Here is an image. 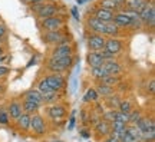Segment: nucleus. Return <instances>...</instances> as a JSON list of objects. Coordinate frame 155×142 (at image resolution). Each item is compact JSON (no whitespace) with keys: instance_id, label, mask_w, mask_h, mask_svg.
Instances as JSON below:
<instances>
[{"instance_id":"1","label":"nucleus","mask_w":155,"mask_h":142,"mask_svg":"<svg viewBox=\"0 0 155 142\" xmlns=\"http://www.w3.org/2000/svg\"><path fill=\"white\" fill-rule=\"evenodd\" d=\"M29 9L33 12L36 17L39 20H45L48 17H53L58 16L59 12H61V7L55 3H49V2H45V3H39V5H30Z\"/></svg>"},{"instance_id":"2","label":"nucleus","mask_w":155,"mask_h":142,"mask_svg":"<svg viewBox=\"0 0 155 142\" xmlns=\"http://www.w3.org/2000/svg\"><path fill=\"white\" fill-rule=\"evenodd\" d=\"M42 42L46 43V45H52V46L72 43L71 38L63 32V29H61V30H55V32H43L42 33Z\"/></svg>"},{"instance_id":"3","label":"nucleus","mask_w":155,"mask_h":142,"mask_svg":"<svg viewBox=\"0 0 155 142\" xmlns=\"http://www.w3.org/2000/svg\"><path fill=\"white\" fill-rule=\"evenodd\" d=\"M30 131L33 132L36 137H45L49 132L48 121L45 119V116H42L39 112L30 116Z\"/></svg>"},{"instance_id":"4","label":"nucleus","mask_w":155,"mask_h":142,"mask_svg":"<svg viewBox=\"0 0 155 142\" xmlns=\"http://www.w3.org/2000/svg\"><path fill=\"white\" fill-rule=\"evenodd\" d=\"M65 25H66V20H65V17L62 16H53V17H48V19H45V20H40L39 23V26L40 29L43 30V32H55V30H61V29L65 28Z\"/></svg>"},{"instance_id":"5","label":"nucleus","mask_w":155,"mask_h":142,"mask_svg":"<svg viewBox=\"0 0 155 142\" xmlns=\"http://www.w3.org/2000/svg\"><path fill=\"white\" fill-rule=\"evenodd\" d=\"M139 20L142 23V26L145 28L152 29L155 25V6H154V0H151L150 3L147 5L144 10L139 13Z\"/></svg>"},{"instance_id":"6","label":"nucleus","mask_w":155,"mask_h":142,"mask_svg":"<svg viewBox=\"0 0 155 142\" xmlns=\"http://www.w3.org/2000/svg\"><path fill=\"white\" fill-rule=\"evenodd\" d=\"M45 79H46V82L49 85L50 91H53V92L59 93L66 88V78L63 76V75H59V73H49V75L45 76Z\"/></svg>"},{"instance_id":"7","label":"nucleus","mask_w":155,"mask_h":142,"mask_svg":"<svg viewBox=\"0 0 155 142\" xmlns=\"http://www.w3.org/2000/svg\"><path fill=\"white\" fill-rule=\"evenodd\" d=\"M46 115H48V118L50 121H62L66 118L68 115V108L65 105L62 104H53V105H49V106H46Z\"/></svg>"},{"instance_id":"8","label":"nucleus","mask_w":155,"mask_h":142,"mask_svg":"<svg viewBox=\"0 0 155 142\" xmlns=\"http://www.w3.org/2000/svg\"><path fill=\"white\" fill-rule=\"evenodd\" d=\"M105 42L106 38L102 35H96V33H88L86 35V45L91 52H99V50L105 49Z\"/></svg>"},{"instance_id":"9","label":"nucleus","mask_w":155,"mask_h":142,"mask_svg":"<svg viewBox=\"0 0 155 142\" xmlns=\"http://www.w3.org/2000/svg\"><path fill=\"white\" fill-rule=\"evenodd\" d=\"M112 22L115 23L119 29H122V30L132 29V17H131V15H128L127 12H124V10L115 12Z\"/></svg>"},{"instance_id":"10","label":"nucleus","mask_w":155,"mask_h":142,"mask_svg":"<svg viewBox=\"0 0 155 142\" xmlns=\"http://www.w3.org/2000/svg\"><path fill=\"white\" fill-rule=\"evenodd\" d=\"M124 48H125V43H124L122 38H106L105 49L114 56L118 58L124 52Z\"/></svg>"},{"instance_id":"11","label":"nucleus","mask_w":155,"mask_h":142,"mask_svg":"<svg viewBox=\"0 0 155 142\" xmlns=\"http://www.w3.org/2000/svg\"><path fill=\"white\" fill-rule=\"evenodd\" d=\"M73 49L72 43L68 45H58V46H53L52 50H50V56L52 59H62V58H68V56H73Z\"/></svg>"},{"instance_id":"12","label":"nucleus","mask_w":155,"mask_h":142,"mask_svg":"<svg viewBox=\"0 0 155 142\" xmlns=\"http://www.w3.org/2000/svg\"><path fill=\"white\" fill-rule=\"evenodd\" d=\"M105 26H106V23L99 22L95 17L89 16L85 19V29L88 30V33H96V35L105 36Z\"/></svg>"},{"instance_id":"13","label":"nucleus","mask_w":155,"mask_h":142,"mask_svg":"<svg viewBox=\"0 0 155 142\" xmlns=\"http://www.w3.org/2000/svg\"><path fill=\"white\" fill-rule=\"evenodd\" d=\"M6 112H7V115H9V118H10V121H16L20 115L23 114V108H22V101L20 99H12L10 102L7 104V106H6Z\"/></svg>"},{"instance_id":"14","label":"nucleus","mask_w":155,"mask_h":142,"mask_svg":"<svg viewBox=\"0 0 155 142\" xmlns=\"http://www.w3.org/2000/svg\"><path fill=\"white\" fill-rule=\"evenodd\" d=\"M94 134H95V138H96L98 141L104 139L105 137L111 135V124H108V122L104 119H99L94 126Z\"/></svg>"},{"instance_id":"15","label":"nucleus","mask_w":155,"mask_h":142,"mask_svg":"<svg viewBox=\"0 0 155 142\" xmlns=\"http://www.w3.org/2000/svg\"><path fill=\"white\" fill-rule=\"evenodd\" d=\"M150 2L151 0H125V7H124L122 10L134 12V13L139 15V13L147 7V5H148Z\"/></svg>"},{"instance_id":"16","label":"nucleus","mask_w":155,"mask_h":142,"mask_svg":"<svg viewBox=\"0 0 155 142\" xmlns=\"http://www.w3.org/2000/svg\"><path fill=\"white\" fill-rule=\"evenodd\" d=\"M102 66H104V69L106 71L108 76H119L122 72H124V68H122V65L116 59L105 60V63H104Z\"/></svg>"},{"instance_id":"17","label":"nucleus","mask_w":155,"mask_h":142,"mask_svg":"<svg viewBox=\"0 0 155 142\" xmlns=\"http://www.w3.org/2000/svg\"><path fill=\"white\" fill-rule=\"evenodd\" d=\"M135 126L138 128L142 134H148V132H155V122L152 118L148 116H142L141 119L135 124Z\"/></svg>"},{"instance_id":"18","label":"nucleus","mask_w":155,"mask_h":142,"mask_svg":"<svg viewBox=\"0 0 155 142\" xmlns=\"http://www.w3.org/2000/svg\"><path fill=\"white\" fill-rule=\"evenodd\" d=\"M20 101H29V102H33V104H38L40 106H43L42 104V93L39 92L38 89H28L26 92L20 96Z\"/></svg>"},{"instance_id":"19","label":"nucleus","mask_w":155,"mask_h":142,"mask_svg":"<svg viewBox=\"0 0 155 142\" xmlns=\"http://www.w3.org/2000/svg\"><path fill=\"white\" fill-rule=\"evenodd\" d=\"M91 17H95L96 20H99L102 23H109L114 19V13L108 10H104V9H99V7H95L94 10H92Z\"/></svg>"},{"instance_id":"20","label":"nucleus","mask_w":155,"mask_h":142,"mask_svg":"<svg viewBox=\"0 0 155 142\" xmlns=\"http://www.w3.org/2000/svg\"><path fill=\"white\" fill-rule=\"evenodd\" d=\"M30 116H32V115L25 114V112H23V114L15 121L17 131H20V132H29L30 131Z\"/></svg>"},{"instance_id":"21","label":"nucleus","mask_w":155,"mask_h":142,"mask_svg":"<svg viewBox=\"0 0 155 142\" xmlns=\"http://www.w3.org/2000/svg\"><path fill=\"white\" fill-rule=\"evenodd\" d=\"M86 63L88 66L92 69V68H99L105 63V59L101 56L99 52H89L86 55Z\"/></svg>"},{"instance_id":"22","label":"nucleus","mask_w":155,"mask_h":142,"mask_svg":"<svg viewBox=\"0 0 155 142\" xmlns=\"http://www.w3.org/2000/svg\"><path fill=\"white\" fill-rule=\"evenodd\" d=\"M125 35V30H122L116 26L114 22L106 23L105 26V38H121Z\"/></svg>"},{"instance_id":"23","label":"nucleus","mask_w":155,"mask_h":142,"mask_svg":"<svg viewBox=\"0 0 155 142\" xmlns=\"http://www.w3.org/2000/svg\"><path fill=\"white\" fill-rule=\"evenodd\" d=\"M59 98H61V95L58 92H53V91H50L48 93H42V104H43V106H49V105L56 104Z\"/></svg>"},{"instance_id":"24","label":"nucleus","mask_w":155,"mask_h":142,"mask_svg":"<svg viewBox=\"0 0 155 142\" xmlns=\"http://www.w3.org/2000/svg\"><path fill=\"white\" fill-rule=\"evenodd\" d=\"M96 92L99 95V98H108V96H111L112 93H115V88L109 86V85H105V83H101L98 82V88H96Z\"/></svg>"},{"instance_id":"25","label":"nucleus","mask_w":155,"mask_h":142,"mask_svg":"<svg viewBox=\"0 0 155 142\" xmlns=\"http://www.w3.org/2000/svg\"><path fill=\"white\" fill-rule=\"evenodd\" d=\"M83 102L85 104H96V102H99V95H98L95 88H89L86 91V93L83 95Z\"/></svg>"},{"instance_id":"26","label":"nucleus","mask_w":155,"mask_h":142,"mask_svg":"<svg viewBox=\"0 0 155 142\" xmlns=\"http://www.w3.org/2000/svg\"><path fill=\"white\" fill-rule=\"evenodd\" d=\"M121 101H122V98L118 95V93H112L111 96L105 98V104L109 109L118 111V106H119V104H121Z\"/></svg>"},{"instance_id":"27","label":"nucleus","mask_w":155,"mask_h":142,"mask_svg":"<svg viewBox=\"0 0 155 142\" xmlns=\"http://www.w3.org/2000/svg\"><path fill=\"white\" fill-rule=\"evenodd\" d=\"M22 108H23V112H25V114L35 115V114H38L39 109H40L42 106L38 104H33V102H29V101H22Z\"/></svg>"},{"instance_id":"28","label":"nucleus","mask_w":155,"mask_h":142,"mask_svg":"<svg viewBox=\"0 0 155 142\" xmlns=\"http://www.w3.org/2000/svg\"><path fill=\"white\" fill-rule=\"evenodd\" d=\"M96 7L104 9V10H108V12H112V13L119 12V10H118V7H116V5L114 3V0H98Z\"/></svg>"},{"instance_id":"29","label":"nucleus","mask_w":155,"mask_h":142,"mask_svg":"<svg viewBox=\"0 0 155 142\" xmlns=\"http://www.w3.org/2000/svg\"><path fill=\"white\" fill-rule=\"evenodd\" d=\"M135 109L134 108V104H132V101H129V99H122L121 101V104H119V106H118V111L119 112H122V114H129V112H132V111Z\"/></svg>"},{"instance_id":"30","label":"nucleus","mask_w":155,"mask_h":142,"mask_svg":"<svg viewBox=\"0 0 155 142\" xmlns=\"http://www.w3.org/2000/svg\"><path fill=\"white\" fill-rule=\"evenodd\" d=\"M91 76L94 78L95 81H102L105 76H108V73H106V71L104 69V66H99V68H92L91 69Z\"/></svg>"},{"instance_id":"31","label":"nucleus","mask_w":155,"mask_h":142,"mask_svg":"<svg viewBox=\"0 0 155 142\" xmlns=\"http://www.w3.org/2000/svg\"><path fill=\"white\" fill-rule=\"evenodd\" d=\"M125 132L127 134H129L132 138H135V139H138V141H142V132L139 131L138 128L135 125H127V128H125Z\"/></svg>"},{"instance_id":"32","label":"nucleus","mask_w":155,"mask_h":142,"mask_svg":"<svg viewBox=\"0 0 155 142\" xmlns=\"http://www.w3.org/2000/svg\"><path fill=\"white\" fill-rule=\"evenodd\" d=\"M101 83H105V85H109V86L115 88L118 83L121 82V78L119 76H105L102 81H99Z\"/></svg>"},{"instance_id":"33","label":"nucleus","mask_w":155,"mask_h":142,"mask_svg":"<svg viewBox=\"0 0 155 142\" xmlns=\"http://www.w3.org/2000/svg\"><path fill=\"white\" fill-rule=\"evenodd\" d=\"M36 86H38L36 89H38L40 93H48V92H50V88H49V85H48V82H46V79H45V78H42V79L39 81Z\"/></svg>"},{"instance_id":"34","label":"nucleus","mask_w":155,"mask_h":142,"mask_svg":"<svg viewBox=\"0 0 155 142\" xmlns=\"http://www.w3.org/2000/svg\"><path fill=\"white\" fill-rule=\"evenodd\" d=\"M115 121L116 122H121V124H124V125H128V115L122 114V112H119V111H116Z\"/></svg>"},{"instance_id":"35","label":"nucleus","mask_w":155,"mask_h":142,"mask_svg":"<svg viewBox=\"0 0 155 142\" xmlns=\"http://www.w3.org/2000/svg\"><path fill=\"white\" fill-rule=\"evenodd\" d=\"M9 124H10V118H9L6 109L2 111V112H0V125H9Z\"/></svg>"},{"instance_id":"36","label":"nucleus","mask_w":155,"mask_h":142,"mask_svg":"<svg viewBox=\"0 0 155 142\" xmlns=\"http://www.w3.org/2000/svg\"><path fill=\"white\" fill-rule=\"evenodd\" d=\"M12 69L6 65H0V79H5L7 75H10Z\"/></svg>"},{"instance_id":"37","label":"nucleus","mask_w":155,"mask_h":142,"mask_svg":"<svg viewBox=\"0 0 155 142\" xmlns=\"http://www.w3.org/2000/svg\"><path fill=\"white\" fill-rule=\"evenodd\" d=\"M147 92L150 93L151 96L154 95V92H155V81H154V78H152V79L150 81V83L147 85Z\"/></svg>"},{"instance_id":"38","label":"nucleus","mask_w":155,"mask_h":142,"mask_svg":"<svg viewBox=\"0 0 155 142\" xmlns=\"http://www.w3.org/2000/svg\"><path fill=\"white\" fill-rule=\"evenodd\" d=\"M99 142H119V139H118V138L116 137H114V135H108V137H105L104 138V139H101Z\"/></svg>"},{"instance_id":"39","label":"nucleus","mask_w":155,"mask_h":142,"mask_svg":"<svg viewBox=\"0 0 155 142\" xmlns=\"http://www.w3.org/2000/svg\"><path fill=\"white\" fill-rule=\"evenodd\" d=\"M7 36V28H6L3 23H0V39H3Z\"/></svg>"},{"instance_id":"40","label":"nucleus","mask_w":155,"mask_h":142,"mask_svg":"<svg viewBox=\"0 0 155 142\" xmlns=\"http://www.w3.org/2000/svg\"><path fill=\"white\" fill-rule=\"evenodd\" d=\"M114 3L116 5L118 10H122V9L125 7V0H114Z\"/></svg>"},{"instance_id":"41","label":"nucleus","mask_w":155,"mask_h":142,"mask_svg":"<svg viewBox=\"0 0 155 142\" xmlns=\"http://www.w3.org/2000/svg\"><path fill=\"white\" fill-rule=\"evenodd\" d=\"M75 112H73L72 114V116H71V122H69V126H68V129H69V131H72L73 129V126H75Z\"/></svg>"},{"instance_id":"42","label":"nucleus","mask_w":155,"mask_h":142,"mask_svg":"<svg viewBox=\"0 0 155 142\" xmlns=\"http://www.w3.org/2000/svg\"><path fill=\"white\" fill-rule=\"evenodd\" d=\"M6 91H7V86H6L5 83L0 82V96H3V95L6 93Z\"/></svg>"},{"instance_id":"43","label":"nucleus","mask_w":155,"mask_h":142,"mask_svg":"<svg viewBox=\"0 0 155 142\" xmlns=\"http://www.w3.org/2000/svg\"><path fill=\"white\" fill-rule=\"evenodd\" d=\"M45 2H48V0H30V2H29V6L30 5H39V3H45Z\"/></svg>"},{"instance_id":"44","label":"nucleus","mask_w":155,"mask_h":142,"mask_svg":"<svg viewBox=\"0 0 155 142\" xmlns=\"http://www.w3.org/2000/svg\"><path fill=\"white\" fill-rule=\"evenodd\" d=\"M7 59H9V56L6 55V53H5V55H2V56H0V65L6 63V60H7Z\"/></svg>"},{"instance_id":"45","label":"nucleus","mask_w":155,"mask_h":142,"mask_svg":"<svg viewBox=\"0 0 155 142\" xmlns=\"http://www.w3.org/2000/svg\"><path fill=\"white\" fill-rule=\"evenodd\" d=\"M3 46H6V38L0 39V48H3Z\"/></svg>"},{"instance_id":"46","label":"nucleus","mask_w":155,"mask_h":142,"mask_svg":"<svg viewBox=\"0 0 155 142\" xmlns=\"http://www.w3.org/2000/svg\"><path fill=\"white\" fill-rule=\"evenodd\" d=\"M6 53V46H3V48H0V56L5 55Z\"/></svg>"},{"instance_id":"47","label":"nucleus","mask_w":155,"mask_h":142,"mask_svg":"<svg viewBox=\"0 0 155 142\" xmlns=\"http://www.w3.org/2000/svg\"><path fill=\"white\" fill-rule=\"evenodd\" d=\"M48 2H49V3H55L56 5V2H59V0H48Z\"/></svg>"},{"instance_id":"48","label":"nucleus","mask_w":155,"mask_h":142,"mask_svg":"<svg viewBox=\"0 0 155 142\" xmlns=\"http://www.w3.org/2000/svg\"><path fill=\"white\" fill-rule=\"evenodd\" d=\"M22 2H23V3H28V5H29V2H30V0H22Z\"/></svg>"},{"instance_id":"49","label":"nucleus","mask_w":155,"mask_h":142,"mask_svg":"<svg viewBox=\"0 0 155 142\" xmlns=\"http://www.w3.org/2000/svg\"><path fill=\"white\" fill-rule=\"evenodd\" d=\"M2 101H3V96H0V104H2Z\"/></svg>"},{"instance_id":"50","label":"nucleus","mask_w":155,"mask_h":142,"mask_svg":"<svg viewBox=\"0 0 155 142\" xmlns=\"http://www.w3.org/2000/svg\"><path fill=\"white\" fill-rule=\"evenodd\" d=\"M52 142H63V141H52Z\"/></svg>"}]
</instances>
